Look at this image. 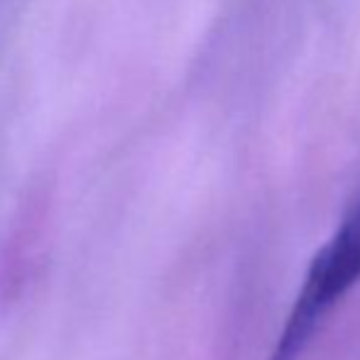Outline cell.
Wrapping results in <instances>:
<instances>
[{
    "instance_id": "obj_1",
    "label": "cell",
    "mask_w": 360,
    "mask_h": 360,
    "mask_svg": "<svg viewBox=\"0 0 360 360\" xmlns=\"http://www.w3.org/2000/svg\"><path fill=\"white\" fill-rule=\"evenodd\" d=\"M360 282V201L319 248L270 360H302L338 302Z\"/></svg>"
}]
</instances>
